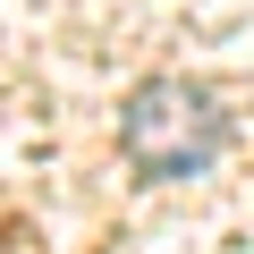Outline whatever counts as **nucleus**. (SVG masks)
Masks as SVG:
<instances>
[{
	"instance_id": "1",
	"label": "nucleus",
	"mask_w": 254,
	"mask_h": 254,
	"mask_svg": "<svg viewBox=\"0 0 254 254\" xmlns=\"http://www.w3.org/2000/svg\"><path fill=\"white\" fill-rule=\"evenodd\" d=\"M220 136H229V127H220L212 93L187 85V76L136 85V93H127V119H119V144H127V161H136L144 178H195V170H212Z\"/></svg>"
}]
</instances>
